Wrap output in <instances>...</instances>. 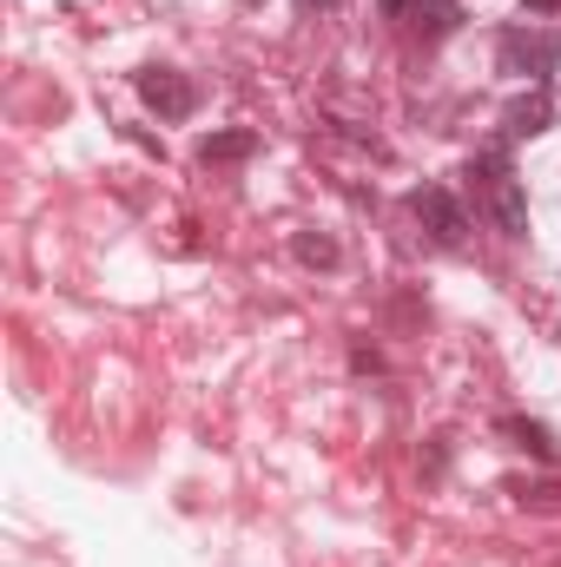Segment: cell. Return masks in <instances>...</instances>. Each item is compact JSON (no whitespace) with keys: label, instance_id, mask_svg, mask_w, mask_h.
Here are the masks:
<instances>
[{"label":"cell","instance_id":"3","mask_svg":"<svg viewBox=\"0 0 561 567\" xmlns=\"http://www.w3.org/2000/svg\"><path fill=\"white\" fill-rule=\"evenodd\" d=\"M555 53H561L555 33H529V27H509L502 33V73L509 80H536L542 86V73L555 66Z\"/></svg>","mask_w":561,"mask_h":567},{"label":"cell","instance_id":"6","mask_svg":"<svg viewBox=\"0 0 561 567\" xmlns=\"http://www.w3.org/2000/svg\"><path fill=\"white\" fill-rule=\"evenodd\" d=\"M252 133H212V140L198 145V158H205V165H225V158H245V152H252Z\"/></svg>","mask_w":561,"mask_h":567},{"label":"cell","instance_id":"10","mask_svg":"<svg viewBox=\"0 0 561 567\" xmlns=\"http://www.w3.org/2000/svg\"><path fill=\"white\" fill-rule=\"evenodd\" d=\"M529 13H561V0H522Z\"/></svg>","mask_w":561,"mask_h":567},{"label":"cell","instance_id":"7","mask_svg":"<svg viewBox=\"0 0 561 567\" xmlns=\"http://www.w3.org/2000/svg\"><path fill=\"white\" fill-rule=\"evenodd\" d=\"M502 429H509V435H516V442H522L529 455H542V462L555 455V442H549V429H542V423H522V416H509Z\"/></svg>","mask_w":561,"mask_h":567},{"label":"cell","instance_id":"2","mask_svg":"<svg viewBox=\"0 0 561 567\" xmlns=\"http://www.w3.org/2000/svg\"><path fill=\"white\" fill-rule=\"evenodd\" d=\"M410 212H417V225L442 245V251H456V245L469 238V212H462L442 185H417V192H410Z\"/></svg>","mask_w":561,"mask_h":567},{"label":"cell","instance_id":"8","mask_svg":"<svg viewBox=\"0 0 561 567\" xmlns=\"http://www.w3.org/2000/svg\"><path fill=\"white\" fill-rule=\"evenodd\" d=\"M417 20H422V33H429V40H442V33L456 27V0H422Z\"/></svg>","mask_w":561,"mask_h":567},{"label":"cell","instance_id":"4","mask_svg":"<svg viewBox=\"0 0 561 567\" xmlns=\"http://www.w3.org/2000/svg\"><path fill=\"white\" fill-rule=\"evenodd\" d=\"M140 100L159 113V120H185V113L198 106V86H192L185 73H172V66H145L140 73Z\"/></svg>","mask_w":561,"mask_h":567},{"label":"cell","instance_id":"1","mask_svg":"<svg viewBox=\"0 0 561 567\" xmlns=\"http://www.w3.org/2000/svg\"><path fill=\"white\" fill-rule=\"evenodd\" d=\"M469 178L482 185V205L496 212V225H502V238H529V198H522V178H516V165H509V152H502V145H489V152H476V158H469Z\"/></svg>","mask_w":561,"mask_h":567},{"label":"cell","instance_id":"9","mask_svg":"<svg viewBox=\"0 0 561 567\" xmlns=\"http://www.w3.org/2000/svg\"><path fill=\"white\" fill-rule=\"evenodd\" d=\"M377 7H384L390 20H404V13H410V0H377Z\"/></svg>","mask_w":561,"mask_h":567},{"label":"cell","instance_id":"11","mask_svg":"<svg viewBox=\"0 0 561 567\" xmlns=\"http://www.w3.org/2000/svg\"><path fill=\"white\" fill-rule=\"evenodd\" d=\"M297 7H304V13H310V7H330V0H297Z\"/></svg>","mask_w":561,"mask_h":567},{"label":"cell","instance_id":"5","mask_svg":"<svg viewBox=\"0 0 561 567\" xmlns=\"http://www.w3.org/2000/svg\"><path fill=\"white\" fill-rule=\"evenodd\" d=\"M290 251H297V265H310V271H330V265H337V238H324V231H297Z\"/></svg>","mask_w":561,"mask_h":567}]
</instances>
